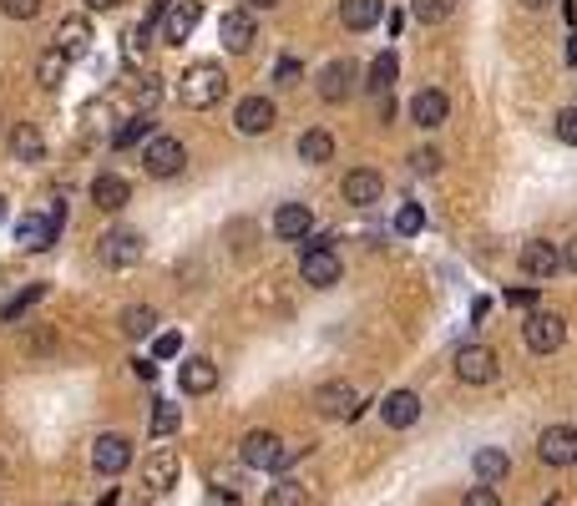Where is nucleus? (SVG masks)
I'll return each instance as SVG.
<instances>
[{"label": "nucleus", "mask_w": 577, "mask_h": 506, "mask_svg": "<svg viewBox=\"0 0 577 506\" xmlns=\"http://www.w3.org/2000/svg\"><path fill=\"white\" fill-rule=\"evenodd\" d=\"M142 36H147V31H142V26H132V31H127V36H122V56H127V61H132V66H142Z\"/></svg>", "instance_id": "obj_41"}, {"label": "nucleus", "mask_w": 577, "mask_h": 506, "mask_svg": "<svg viewBox=\"0 0 577 506\" xmlns=\"http://www.w3.org/2000/svg\"><path fill=\"white\" fill-rule=\"evenodd\" d=\"M11 157L16 162H41L46 157V137H41L36 122H16L11 127Z\"/></svg>", "instance_id": "obj_24"}, {"label": "nucleus", "mask_w": 577, "mask_h": 506, "mask_svg": "<svg viewBox=\"0 0 577 506\" xmlns=\"http://www.w3.org/2000/svg\"><path fill=\"white\" fill-rule=\"evenodd\" d=\"M183 162H188V147H183L178 137H168V132L147 137V147H142L147 178H178V173H183Z\"/></svg>", "instance_id": "obj_3"}, {"label": "nucleus", "mask_w": 577, "mask_h": 506, "mask_svg": "<svg viewBox=\"0 0 577 506\" xmlns=\"http://www.w3.org/2000/svg\"><path fill=\"white\" fill-rule=\"evenodd\" d=\"M87 6H92V11H117L122 0H87Z\"/></svg>", "instance_id": "obj_51"}, {"label": "nucleus", "mask_w": 577, "mask_h": 506, "mask_svg": "<svg viewBox=\"0 0 577 506\" xmlns=\"http://www.w3.org/2000/svg\"><path fill=\"white\" fill-rule=\"evenodd\" d=\"M547 506H562V501H547Z\"/></svg>", "instance_id": "obj_56"}, {"label": "nucleus", "mask_w": 577, "mask_h": 506, "mask_svg": "<svg viewBox=\"0 0 577 506\" xmlns=\"http://www.w3.org/2000/svg\"><path fill=\"white\" fill-rule=\"evenodd\" d=\"M66 506H71V501H66Z\"/></svg>", "instance_id": "obj_57"}, {"label": "nucleus", "mask_w": 577, "mask_h": 506, "mask_svg": "<svg viewBox=\"0 0 577 506\" xmlns=\"http://www.w3.org/2000/svg\"><path fill=\"white\" fill-rule=\"evenodd\" d=\"M471 471H476V481H481V486H497V481H507L512 456H507L502 446H481V451L471 456Z\"/></svg>", "instance_id": "obj_22"}, {"label": "nucleus", "mask_w": 577, "mask_h": 506, "mask_svg": "<svg viewBox=\"0 0 577 506\" xmlns=\"http://www.w3.org/2000/svg\"><path fill=\"white\" fill-rule=\"evenodd\" d=\"M451 11H456V0H410V16L421 26H441V21H451Z\"/></svg>", "instance_id": "obj_34"}, {"label": "nucleus", "mask_w": 577, "mask_h": 506, "mask_svg": "<svg viewBox=\"0 0 577 506\" xmlns=\"http://www.w3.org/2000/svg\"><path fill=\"white\" fill-rule=\"evenodd\" d=\"M203 21V0H173L168 21H162V46H183Z\"/></svg>", "instance_id": "obj_12"}, {"label": "nucleus", "mask_w": 577, "mask_h": 506, "mask_svg": "<svg viewBox=\"0 0 577 506\" xmlns=\"http://www.w3.org/2000/svg\"><path fill=\"white\" fill-rule=\"evenodd\" d=\"M380 16H385V0H340V21L350 31H370L380 26Z\"/></svg>", "instance_id": "obj_27"}, {"label": "nucleus", "mask_w": 577, "mask_h": 506, "mask_svg": "<svg viewBox=\"0 0 577 506\" xmlns=\"http://www.w3.org/2000/svg\"><path fill=\"white\" fill-rule=\"evenodd\" d=\"M395 76H400V61H395V51H380L375 61H370V81H365V87L385 102L390 97V87H395Z\"/></svg>", "instance_id": "obj_28"}, {"label": "nucleus", "mask_w": 577, "mask_h": 506, "mask_svg": "<svg viewBox=\"0 0 577 506\" xmlns=\"http://www.w3.org/2000/svg\"><path fill=\"white\" fill-rule=\"evenodd\" d=\"M0 223H6V198H0Z\"/></svg>", "instance_id": "obj_55"}, {"label": "nucleus", "mask_w": 577, "mask_h": 506, "mask_svg": "<svg viewBox=\"0 0 577 506\" xmlns=\"http://www.w3.org/2000/svg\"><path fill=\"white\" fill-rule=\"evenodd\" d=\"M380 420L390 431H410L421 420V395L416 390H390L385 400H380Z\"/></svg>", "instance_id": "obj_15"}, {"label": "nucleus", "mask_w": 577, "mask_h": 506, "mask_svg": "<svg viewBox=\"0 0 577 506\" xmlns=\"http://www.w3.org/2000/svg\"><path fill=\"white\" fill-rule=\"evenodd\" d=\"M274 122H279V107H274L269 97H243L238 112H233V127H238L243 137H264Z\"/></svg>", "instance_id": "obj_11"}, {"label": "nucleus", "mask_w": 577, "mask_h": 506, "mask_svg": "<svg viewBox=\"0 0 577 506\" xmlns=\"http://www.w3.org/2000/svg\"><path fill=\"white\" fill-rule=\"evenodd\" d=\"M451 117V102H446V92H436V87H426V92H416V97H410V122H416V127H441Z\"/></svg>", "instance_id": "obj_20"}, {"label": "nucleus", "mask_w": 577, "mask_h": 506, "mask_svg": "<svg viewBox=\"0 0 577 506\" xmlns=\"http://www.w3.org/2000/svg\"><path fill=\"white\" fill-rule=\"evenodd\" d=\"M552 132H557V142L577 147V107H562V112H557V122H552Z\"/></svg>", "instance_id": "obj_39"}, {"label": "nucleus", "mask_w": 577, "mask_h": 506, "mask_svg": "<svg viewBox=\"0 0 577 506\" xmlns=\"http://www.w3.org/2000/svg\"><path fill=\"white\" fill-rule=\"evenodd\" d=\"M537 456H542L547 466H572V461H577V431H572V426H547V431L537 436Z\"/></svg>", "instance_id": "obj_16"}, {"label": "nucleus", "mask_w": 577, "mask_h": 506, "mask_svg": "<svg viewBox=\"0 0 577 506\" xmlns=\"http://www.w3.org/2000/svg\"><path fill=\"white\" fill-rule=\"evenodd\" d=\"M168 11H173V0H147V6H142V31L152 36L162 21H168Z\"/></svg>", "instance_id": "obj_40"}, {"label": "nucleus", "mask_w": 577, "mask_h": 506, "mask_svg": "<svg viewBox=\"0 0 577 506\" xmlns=\"http://www.w3.org/2000/svg\"><path fill=\"white\" fill-rule=\"evenodd\" d=\"M309 228H314V213H309V203H284L279 213H274V233L279 238H309Z\"/></svg>", "instance_id": "obj_26"}, {"label": "nucleus", "mask_w": 577, "mask_h": 506, "mask_svg": "<svg viewBox=\"0 0 577 506\" xmlns=\"http://www.w3.org/2000/svg\"><path fill=\"white\" fill-rule=\"evenodd\" d=\"M299 76H304V66H299V61H279V71H274L279 87H299Z\"/></svg>", "instance_id": "obj_44"}, {"label": "nucleus", "mask_w": 577, "mask_h": 506, "mask_svg": "<svg viewBox=\"0 0 577 506\" xmlns=\"http://www.w3.org/2000/svg\"><path fill=\"white\" fill-rule=\"evenodd\" d=\"M41 6H46V0H0V11H6L11 21H36Z\"/></svg>", "instance_id": "obj_38"}, {"label": "nucleus", "mask_w": 577, "mask_h": 506, "mask_svg": "<svg viewBox=\"0 0 577 506\" xmlns=\"http://www.w3.org/2000/svg\"><path fill=\"white\" fill-rule=\"evenodd\" d=\"M132 370H137V380H157V365H152V360H132Z\"/></svg>", "instance_id": "obj_49"}, {"label": "nucleus", "mask_w": 577, "mask_h": 506, "mask_svg": "<svg viewBox=\"0 0 577 506\" xmlns=\"http://www.w3.org/2000/svg\"><path fill=\"white\" fill-rule=\"evenodd\" d=\"M102 264L107 269H132V264H142V253H147V243H142V233H132V228H112L107 238H102Z\"/></svg>", "instance_id": "obj_7"}, {"label": "nucleus", "mask_w": 577, "mask_h": 506, "mask_svg": "<svg viewBox=\"0 0 577 506\" xmlns=\"http://www.w3.org/2000/svg\"><path fill=\"white\" fill-rule=\"evenodd\" d=\"M314 405H319V415H329V420H355V415H360V390H355L350 380H324V385L314 390Z\"/></svg>", "instance_id": "obj_5"}, {"label": "nucleus", "mask_w": 577, "mask_h": 506, "mask_svg": "<svg viewBox=\"0 0 577 506\" xmlns=\"http://www.w3.org/2000/svg\"><path fill=\"white\" fill-rule=\"evenodd\" d=\"M223 92H228V71H223L218 61H193V66L178 76V102H183L188 112H208V107H218Z\"/></svg>", "instance_id": "obj_1"}, {"label": "nucleus", "mask_w": 577, "mask_h": 506, "mask_svg": "<svg viewBox=\"0 0 577 506\" xmlns=\"http://www.w3.org/2000/svg\"><path fill=\"white\" fill-rule=\"evenodd\" d=\"M562 269H572V274H577V238L562 248Z\"/></svg>", "instance_id": "obj_50"}, {"label": "nucleus", "mask_w": 577, "mask_h": 506, "mask_svg": "<svg viewBox=\"0 0 577 506\" xmlns=\"http://www.w3.org/2000/svg\"><path fill=\"white\" fill-rule=\"evenodd\" d=\"M66 66H71V56L51 46V51H46V56L36 61V81H41V87H46V92H56V87H61V81H66Z\"/></svg>", "instance_id": "obj_31"}, {"label": "nucleus", "mask_w": 577, "mask_h": 506, "mask_svg": "<svg viewBox=\"0 0 577 506\" xmlns=\"http://www.w3.org/2000/svg\"><path fill=\"white\" fill-rule=\"evenodd\" d=\"M461 506H502V501H497V491H491V486H471Z\"/></svg>", "instance_id": "obj_45"}, {"label": "nucleus", "mask_w": 577, "mask_h": 506, "mask_svg": "<svg viewBox=\"0 0 577 506\" xmlns=\"http://www.w3.org/2000/svg\"><path fill=\"white\" fill-rule=\"evenodd\" d=\"M299 157H304L309 167H319V162H329V157H335V137H329L324 127H309V132L299 137Z\"/></svg>", "instance_id": "obj_29"}, {"label": "nucleus", "mask_w": 577, "mask_h": 506, "mask_svg": "<svg viewBox=\"0 0 577 506\" xmlns=\"http://www.w3.org/2000/svg\"><path fill=\"white\" fill-rule=\"evenodd\" d=\"M264 506H309V486H299V481H274L269 496H264Z\"/></svg>", "instance_id": "obj_35"}, {"label": "nucleus", "mask_w": 577, "mask_h": 506, "mask_svg": "<svg viewBox=\"0 0 577 506\" xmlns=\"http://www.w3.org/2000/svg\"><path fill=\"white\" fill-rule=\"evenodd\" d=\"M147 137V117H127L117 132H112V147H132V142H142Z\"/></svg>", "instance_id": "obj_37"}, {"label": "nucleus", "mask_w": 577, "mask_h": 506, "mask_svg": "<svg viewBox=\"0 0 577 506\" xmlns=\"http://www.w3.org/2000/svg\"><path fill=\"white\" fill-rule=\"evenodd\" d=\"M178 385H183V395H208V390H218V365L208 355H193V360H183Z\"/></svg>", "instance_id": "obj_21"}, {"label": "nucleus", "mask_w": 577, "mask_h": 506, "mask_svg": "<svg viewBox=\"0 0 577 506\" xmlns=\"http://www.w3.org/2000/svg\"><path fill=\"white\" fill-rule=\"evenodd\" d=\"M279 0H249V11H274Z\"/></svg>", "instance_id": "obj_52"}, {"label": "nucleus", "mask_w": 577, "mask_h": 506, "mask_svg": "<svg viewBox=\"0 0 577 506\" xmlns=\"http://www.w3.org/2000/svg\"><path fill=\"white\" fill-rule=\"evenodd\" d=\"M178 471H183L178 451H173V446H162V451L147 456V466H142V486H147L152 496H162V491H173V486H178Z\"/></svg>", "instance_id": "obj_10"}, {"label": "nucleus", "mask_w": 577, "mask_h": 506, "mask_svg": "<svg viewBox=\"0 0 577 506\" xmlns=\"http://www.w3.org/2000/svg\"><path fill=\"white\" fill-rule=\"evenodd\" d=\"M507 304L512 309H537V289H507Z\"/></svg>", "instance_id": "obj_46"}, {"label": "nucleus", "mask_w": 577, "mask_h": 506, "mask_svg": "<svg viewBox=\"0 0 577 506\" xmlns=\"http://www.w3.org/2000/svg\"><path fill=\"white\" fill-rule=\"evenodd\" d=\"M178 426H183V410H178L173 400H157V405H152V426H147V431L162 441V436H173Z\"/></svg>", "instance_id": "obj_32"}, {"label": "nucleus", "mask_w": 577, "mask_h": 506, "mask_svg": "<svg viewBox=\"0 0 577 506\" xmlns=\"http://www.w3.org/2000/svg\"><path fill=\"white\" fill-rule=\"evenodd\" d=\"M350 87H355V66H350V61H329V66L319 71V102L340 107V102L350 97Z\"/></svg>", "instance_id": "obj_19"}, {"label": "nucleus", "mask_w": 577, "mask_h": 506, "mask_svg": "<svg viewBox=\"0 0 577 506\" xmlns=\"http://www.w3.org/2000/svg\"><path fill=\"white\" fill-rule=\"evenodd\" d=\"M421 228H426V208H421V203H405V208L395 213V233H400V238H416Z\"/></svg>", "instance_id": "obj_36"}, {"label": "nucleus", "mask_w": 577, "mask_h": 506, "mask_svg": "<svg viewBox=\"0 0 577 506\" xmlns=\"http://www.w3.org/2000/svg\"><path fill=\"white\" fill-rule=\"evenodd\" d=\"M152 329H157V309L152 304H127L122 309V334H127V340H147Z\"/></svg>", "instance_id": "obj_30"}, {"label": "nucleus", "mask_w": 577, "mask_h": 506, "mask_svg": "<svg viewBox=\"0 0 577 506\" xmlns=\"http://www.w3.org/2000/svg\"><path fill=\"white\" fill-rule=\"evenodd\" d=\"M522 6H527V11H542V6H552V0H522Z\"/></svg>", "instance_id": "obj_53"}, {"label": "nucleus", "mask_w": 577, "mask_h": 506, "mask_svg": "<svg viewBox=\"0 0 577 506\" xmlns=\"http://www.w3.org/2000/svg\"><path fill=\"white\" fill-rule=\"evenodd\" d=\"M92 466H97L102 476H122V471L132 466V441H127L122 431H102V436L92 441Z\"/></svg>", "instance_id": "obj_8"}, {"label": "nucleus", "mask_w": 577, "mask_h": 506, "mask_svg": "<svg viewBox=\"0 0 577 506\" xmlns=\"http://www.w3.org/2000/svg\"><path fill=\"white\" fill-rule=\"evenodd\" d=\"M97 506H117V491H107V496H102V501H97Z\"/></svg>", "instance_id": "obj_54"}, {"label": "nucleus", "mask_w": 577, "mask_h": 506, "mask_svg": "<svg viewBox=\"0 0 577 506\" xmlns=\"http://www.w3.org/2000/svg\"><path fill=\"white\" fill-rule=\"evenodd\" d=\"M203 506H238V491H223V486H213Z\"/></svg>", "instance_id": "obj_47"}, {"label": "nucleus", "mask_w": 577, "mask_h": 506, "mask_svg": "<svg viewBox=\"0 0 577 506\" xmlns=\"http://www.w3.org/2000/svg\"><path fill=\"white\" fill-rule=\"evenodd\" d=\"M522 340H527L532 355H552V350L567 340V319L552 314V309H532L527 324H522Z\"/></svg>", "instance_id": "obj_4"}, {"label": "nucleus", "mask_w": 577, "mask_h": 506, "mask_svg": "<svg viewBox=\"0 0 577 506\" xmlns=\"http://www.w3.org/2000/svg\"><path fill=\"white\" fill-rule=\"evenodd\" d=\"M127 198H132L127 178H117V173H102V178H92V203H97L102 213H117V208H127Z\"/></svg>", "instance_id": "obj_25"}, {"label": "nucleus", "mask_w": 577, "mask_h": 506, "mask_svg": "<svg viewBox=\"0 0 577 506\" xmlns=\"http://www.w3.org/2000/svg\"><path fill=\"white\" fill-rule=\"evenodd\" d=\"M41 299H46V284H26L16 299H6V304H0V319H6V324H16V319H21L31 304H41Z\"/></svg>", "instance_id": "obj_33"}, {"label": "nucleus", "mask_w": 577, "mask_h": 506, "mask_svg": "<svg viewBox=\"0 0 577 506\" xmlns=\"http://www.w3.org/2000/svg\"><path fill=\"white\" fill-rule=\"evenodd\" d=\"M157 97H162V81H157V76H142V102L152 107Z\"/></svg>", "instance_id": "obj_48"}, {"label": "nucleus", "mask_w": 577, "mask_h": 506, "mask_svg": "<svg viewBox=\"0 0 577 506\" xmlns=\"http://www.w3.org/2000/svg\"><path fill=\"white\" fill-rule=\"evenodd\" d=\"M87 46H92V21H87V16H66V21L56 26V51H66L71 61L87 51Z\"/></svg>", "instance_id": "obj_23"}, {"label": "nucleus", "mask_w": 577, "mask_h": 506, "mask_svg": "<svg viewBox=\"0 0 577 506\" xmlns=\"http://www.w3.org/2000/svg\"><path fill=\"white\" fill-rule=\"evenodd\" d=\"M340 253L335 248H304V259H299V279L309 289H335L340 284Z\"/></svg>", "instance_id": "obj_6"}, {"label": "nucleus", "mask_w": 577, "mask_h": 506, "mask_svg": "<svg viewBox=\"0 0 577 506\" xmlns=\"http://www.w3.org/2000/svg\"><path fill=\"white\" fill-rule=\"evenodd\" d=\"M456 375H461L466 385H491V380H497V350L461 345V350H456Z\"/></svg>", "instance_id": "obj_9"}, {"label": "nucleus", "mask_w": 577, "mask_h": 506, "mask_svg": "<svg viewBox=\"0 0 577 506\" xmlns=\"http://www.w3.org/2000/svg\"><path fill=\"white\" fill-rule=\"evenodd\" d=\"M178 350H183L178 334H157V340H152V360H173Z\"/></svg>", "instance_id": "obj_42"}, {"label": "nucleus", "mask_w": 577, "mask_h": 506, "mask_svg": "<svg viewBox=\"0 0 577 506\" xmlns=\"http://www.w3.org/2000/svg\"><path fill=\"white\" fill-rule=\"evenodd\" d=\"M299 456H304V446H284L274 431H249L243 446H238V461L249 471H279V466H289Z\"/></svg>", "instance_id": "obj_2"}, {"label": "nucleus", "mask_w": 577, "mask_h": 506, "mask_svg": "<svg viewBox=\"0 0 577 506\" xmlns=\"http://www.w3.org/2000/svg\"><path fill=\"white\" fill-rule=\"evenodd\" d=\"M56 238H61V223H56L51 213H26V218L16 223V243H21L26 253H46Z\"/></svg>", "instance_id": "obj_13"}, {"label": "nucleus", "mask_w": 577, "mask_h": 506, "mask_svg": "<svg viewBox=\"0 0 577 506\" xmlns=\"http://www.w3.org/2000/svg\"><path fill=\"white\" fill-rule=\"evenodd\" d=\"M410 162H416V173H436L441 152H436V147H421V152H410Z\"/></svg>", "instance_id": "obj_43"}, {"label": "nucleus", "mask_w": 577, "mask_h": 506, "mask_svg": "<svg viewBox=\"0 0 577 506\" xmlns=\"http://www.w3.org/2000/svg\"><path fill=\"white\" fill-rule=\"evenodd\" d=\"M340 193H345V203H350V208H375V203H380V193H385V178L375 173V167H355V173L345 178V188H340Z\"/></svg>", "instance_id": "obj_18"}, {"label": "nucleus", "mask_w": 577, "mask_h": 506, "mask_svg": "<svg viewBox=\"0 0 577 506\" xmlns=\"http://www.w3.org/2000/svg\"><path fill=\"white\" fill-rule=\"evenodd\" d=\"M517 264H522V274H532V279H552V274L562 269V248L547 243V238H532V243H522Z\"/></svg>", "instance_id": "obj_14"}, {"label": "nucleus", "mask_w": 577, "mask_h": 506, "mask_svg": "<svg viewBox=\"0 0 577 506\" xmlns=\"http://www.w3.org/2000/svg\"><path fill=\"white\" fill-rule=\"evenodd\" d=\"M218 36H223L228 51H249V46L259 41V21H254V11H249V6H243V11H223Z\"/></svg>", "instance_id": "obj_17"}]
</instances>
